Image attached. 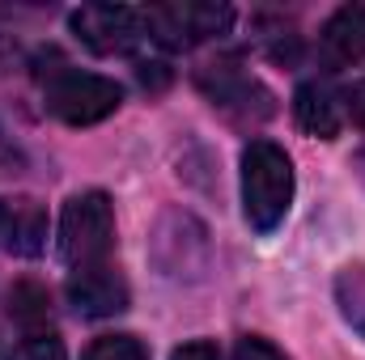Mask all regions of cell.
<instances>
[{"label":"cell","mask_w":365,"mask_h":360,"mask_svg":"<svg viewBox=\"0 0 365 360\" xmlns=\"http://www.w3.org/2000/svg\"><path fill=\"white\" fill-rule=\"evenodd\" d=\"M9 314H13V322H21L26 331L47 327V322H51V297H47V288H43L38 280H17V284L9 288Z\"/></svg>","instance_id":"cell-11"},{"label":"cell","mask_w":365,"mask_h":360,"mask_svg":"<svg viewBox=\"0 0 365 360\" xmlns=\"http://www.w3.org/2000/svg\"><path fill=\"white\" fill-rule=\"evenodd\" d=\"M319 55L327 68H349L365 60V4H344L327 17L319 34Z\"/></svg>","instance_id":"cell-8"},{"label":"cell","mask_w":365,"mask_h":360,"mask_svg":"<svg viewBox=\"0 0 365 360\" xmlns=\"http://www.w3.org/2000/svg\"><path fill=\"white\" fill-rule=\"evenodd\" d=\"M81 360H149V348L136 335H102L86 348Z\"/></svg>","instance_id":"cell-13"},{"label":"cell","mask_w":365,"mask_h":360,"mask_svg":"<svg viewBox=\"0 0 365 360\" xmlns=\"http://www.w3.org/2000/svg\"><path fill=\"white\" fill-rule=\"evenodd\" d=\"M344 106H349V119H353L357 127H365V81H357L353 90L344 93Z\"/></svg>","instance_id":"cell-18"},{"label":"cell","mask_w":365,"mask_h":360,"mask_svg":"<svg viewBox=\"0 0 365 360\" xmlns=\"http://www.w3.org/2000/svg\"><path fill=\"white\" fill-rule=\"evenodd\" d=\"M136 81H140L145 90H166V85H170V68L158 64V60H153V64L140 60V64H136Z\"/></svg>","instance_id":"cell-16"},{"label":"cell","mask_w":365,"mask_h":360,"mask_svg":"<svg viewBox=\"0 0 365 360\" xmlns=\"http://www.w3.org/2000/svg\"><path fill=\"white\" fill-rule=\"evenodd\" d=\"M336 297H340V309L349 318V327H357L365 335V268H344L336 280Z\"/></svg>","instance_id":"cell-12"},{"label":"cell","mask_w":365,"mask_h":360,"mask_svg":"<svg viewBox=\"0 0 365 360\" xmlns=\"http://www.w3.org/2000/svg\"><path fill=\"white\" fill-rule=\"evenodd\" d=\"M9 360H68V352L56 335H30L9 352Z\"/></svg>","instance_id":"cell-14"},{"label":"cell","mask_w":365,"mask_h":360,"mask_svg":"<svg viewBox=\"0 0 365 360\" xmlns=\"http://www.w3.org/2000/svg\"><path fill=\"white\" fill-rule=\"evenodd\" d=\"M170 360H221V348L208 344V339H191V344L175 348V356Z\"/></svg>","instance_id":"cell-17"},{"label":"cell","mask_w":365,"mask_h":360,"mask_svg":"<svg viewBox=\"0 0 365 360\" xmlns=\"http://www.w3.org/2000/svg\"><path fill=\"white\" fill-rule=\"evenodd\" d=\"M234 360H289L276 344H268V339H259V335H247L238 348H234Z\"/></svg>","instance_id":"cell-15"},{"label":"cell","mask_w":365,"mask_h":360,"mask_svg":"<svg viewBox=\"0 0 365 360\" xmlns=\"http://www.w3.org/2000/svg\"><path fill=\"white\" fill-rule=\"evenodd\" d=\"M68 301L81 318H110L128 309V280L110 263L68 275Z\"/></svg>","instance_id":"cell-7"},{"label":"cell","mask_w":365,"mask_h":360,"mask_svg":"<svg viewBox=\"0 0 365 360\" xmlns=\"http://www.w3.org/2000/svg\"><path fill=\"white\" fill-rule=\"evenodd\" d=\"M0 246L9 255H21V259L43 255V246H47V212H43V203H34V199L0 203Z\"/></svg>","instance_id":"cell-9"},{"label":"cell","mask_w":365,"mask_h":360,"mask_svg":"<svg viewBox=\"0 0 365 360\" xmlns=\"http://www.w3.org/2000/svg\"><path fill=\"white\" fill-rule=\"evenodd\" d=\"M293 203V162L272 140H251L242 149V212L255 233H272Z\"/></svg>","instance_id":"cell-1"},{"label":"cell","mask_w":365,"mask_h":360,"mask_svg":"<svg viewBox=\"0 0 365 360\" xmlns=\"http://www.w3.org/2000/svg\"><path fill=\"white\" fill-rule=\"evenodd\" d=\"M200 81V90L212 97V106H221L230 119H251V123H259V119H268L276 110V97L251 73H242V68H234V64H204V73L195 77Z\"/></svg>","instance_id":"cell-6"},{"label":"cell","mask_w":365,"mask_h":360,"mask_svg":"<svg viewBox=\"0 0 365 360\" xmlns=\"http://www.w3.org/2000/svg\"><path fill=\"white\" fill-rule=\"evenodd\" d=\"M115 246V208L102 191L73 195L60 216V259L73 271L102 268Z\"/></svg>","instance_id":"cell-2"},{"label":"cell","mask_w":365,"mask_h":360,"mask_svg":"<svg viewBox=\"0 0 365 360\" xmlns=\"http://www.w3.org/2000/svg\"><path fill=\"white\" fill-rule=\"evenodd\" d=\"M230 26H234V9L212 4V0H170V4H149L145 9L149 38L170 47V51H191L208 38H221Z\"/></svg>","instance_id":"cell-3"},{"label":"cell","mask_w":365,"mask_h":360,"mask_svg":"<svg viewBox=\"0 0 365 360\" xmlns=\"http://www.w3.org/2000/svg\"><path fill=\"white\" fill-rule=\"evenodd\" d=\"M119 102H123V90L98 73L64 68L47 81V110L68 127H90V123L110 119L119 110Z\"/></svg>","instance_id":"cell-4"},{"label":"cell","mask_w":365,"mask_h":360,"mask_svg":"<svg viewBox=\"0 0 365 360\" xmlns=\"http://www.w3.org/2000/svg\"><path fill=\"white\" fill-rule=\"evenodd\" d=\"M73 34L90 47L93 55H123L145 38V9L128 4H81L68 17Z\"/></svg>","instance_id":"cell-5"},{"label":"cell","mask_w":365,"mask_h":360,"mask_svg":"<svg viewBox=\"0 0 365 360\" xmlns=\"http://www.w3.org/2000/svg\"><path fill=\"white\" fill-rule=\"evenodd\" d=\"M293 119H297V127L306 136H319V140H336L340 127H344L336 93L327 90V85H319V81L297 85V93H293Z\"/></svg>","instance_id":"cell-10"}]
</instances>
